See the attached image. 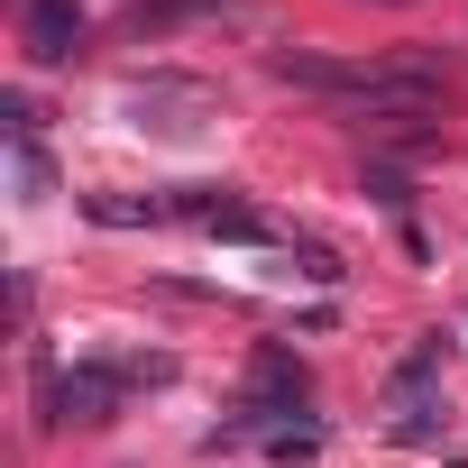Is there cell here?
<instances>
[{"label": "cell", "mask_w": 468, "mask_h": 468, "mask_svg": "<svg viewBox=\"0 0 468 468\" xmlns=\"http://www.w3.org/2000/svg\"><path fill=\"white\" fill-rule=\"evenodd\" d=\"M276 83L331 101L349 129L358 120H386V111H441V74L413 65V56H313V47H285L276 56Z\"/></svg>", "instance_id": "cell-1"}, {"label": "cell", "mask_w": 468, "mask_h": 468, "mask_svg": "<svg viewBox=\"0 0 468 468\" xmlns=\"http://www.w3.org/2000/svg\"><path fill=\"white\" fill-rule=\"evenodd\" d=\"M129 386H175V358L165 349H129V358H74L65 377L37 358V431H56V422H111L129 404Z\"/></svg>", "instance_id": "cell-2"}, {"label": "cell", "mask_w": 468, "mask_h": 468, "mask_svg": "<svg viewBox=\"0 0 468 468\" xmlns=\"http://www.w3.org/2000/svg\"><path fill=\"white\" fill-rule=\"evenodd\" d=\"M120 111L138 120V129H156V138H193L202 120H220V83H202V74H129L120 83Z\"/></svg>", "instance_id": "cell-3"}, {"label": "cell", "mask_w": 468, "mask_h": 468, "mask_svg": "<svg viewBox=\"0 0 468 468\" xmlns=\"http://www.w3.org/2000/svg\"><path fill=\"white\" fill-rule=\"evenodd\" d=\"M165 211L193 220V229H211V239H239V249H276V239H285V229H276L249 193H229V184H175Z\"/></svg>", "instance_id": "cell-4"}, {"label": "cell", "mask_w": 468, "mask_h": 468, "mask_svg": "<svg viewBox=\"0 0 468 468\" xmlns=\"http://www.w3.org/2000/svg\"><path fill=\"white\" fill-rule=\"evenodd\" d=\"M294 404H313V377H303V358H294L285 340H267V349L249 358V404H239V413L267 422V413H294Z\"/></svg>", "instance_id": "cell-5"}, {"label": "cell", "mask_w": 468, "mask_h": 468, "mask_svg": "<svg viewBox=\"0 0 468 468\" xmlns=\"http://www.w3.org/2000/svg\"><path fill=\"white\" fill-rule=\"evenodd\" d=\"M19 47H28V65H65L83 47V10L74 0H19Z\"/></svg>", "instance_id": "cell-6"}, {"label": "cell", "mask_w": 468, "mask_h": 468, "mask_svg": "<svg viewBox=\"0 0 468 468\" xmlns=\"http://www.w3.org/2000/svg\"><path fill=\"white\" fill-rule=\"evenodd\" d=\"M202 19H229V0H129L120 37L156 47V37H175V28H202Z\"/></svg>", "instance_id": "cell-7"}, {"label": "cell", "mask_w": 468, "mask_h": 468, "mask_svg": "<svg viewBox=\"0 0 468 468\" xmlns=\"http://www.w3.org/2000/svg\"><path fill=\"white\" fill-rule=\"evenodd\" d=\"M83 211H92L101 229H156V220H175L165 193H83Z\"/></svg>", "instance_id": "cell-8"}, {"label": "cell", "mask_w": 468, "mask_h": 468, "mask_svg": "<svg viewBox=\"0 0 468 468\" xmlns=\"http://www.w3.org/2000/svg\"><path fill=\"white\" fill-rule=\"evenodd\" d=\"M386 431H395L404 450H422V441H441V431H450V413H441L422 386H395V422H386Z\"/></svg>", "instance_id": "cell-9"}, {"label": "cell", "mask_w": 468, "mask_h": 468, "mask_svg": "<svg viewBox=\"0 0 468 468\" xmlns=\"http://www.w3.org/2000/svg\"><path fill=\"white\" fill-rule=\"evenodd\" d=\"M10 175H19V202H47L56 193V165H47L37 138H10Z\"/></svg>", "instance_id": "cell-10"}, {"label": "cell", "mask_w": 468, "mask_h": 468, "mask_svg": "<svg viewBox=\"0 0 468 468\" xmlns=\"http://www.w3.org/2000/svg\"><path fill=\"white\" fill-rule=\"evenodd\" d=\"M267 450L294 468V459H313V450H322V431H313V422H276V431H267Z\"/></svg>", "instance_id": "cell-11"}, {"label": "cell", "mask_w": 468, "mask_h": 468, "mask_svg": "<svg viewBox=\"0 0 468 468\" xmlns=\"http://www.w3.org/2000/svg\"><path fill=\"white\" fill-rule=\"evenodd\" d=\"M294 267H303V276H313V285H340V276H349V267H340V258H331V249H313V239H303V249H294Z\"/></svg>", "instance_id": "cell-12"}, {"label": "cell", "mask_w": 468, "mask_h": 468, "mask_svg": "<svg viewBox=\"0 0 468 468\" xmlns=\"http://www.w3.org/2000/svg\"><path fill=\"white\" fill-rule=\"evenodd\" d=\"M367 193H377V202H386V211H404V202H413V184H404V175H395V165H377V175H367Z\"/></svg>", "instance_id": "cell-13"}, {"label": "cell", "mask_w": 468, "mask_h": 468, "mask_svg": "<svg viewBox=\"0 0 468 468\" xmlns=\"http://www.w3.org/2000/svg\"><path fill=\"white\" fill-rule=\"evenodd\" d=\"M367 10H413V0H367Z\"/></svg>", "instance_id": "cell-14"}]
</instances>
